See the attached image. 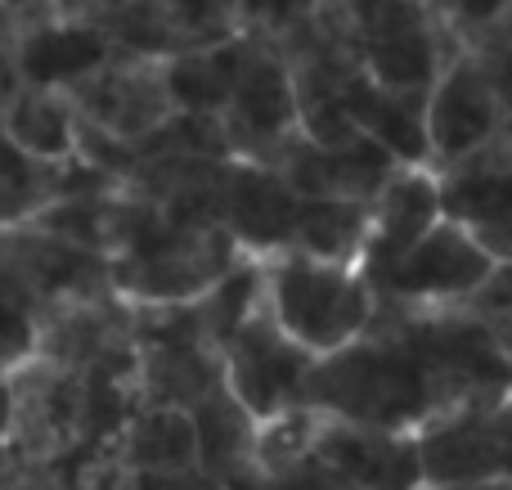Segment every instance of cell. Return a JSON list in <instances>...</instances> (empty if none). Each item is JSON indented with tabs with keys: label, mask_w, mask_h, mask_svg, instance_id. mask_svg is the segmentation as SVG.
I'll list each match as a JSON object with an SVG mask.
<instances>
[{
	"label": "cell",
	"mask_w": 512,
	"mask_h": 490,
	"mask_svg": "<svg viewBox=\"0 0 512 490\" xmlns=\"http://www.w3.org/2000/svg\"><path fill=\"white\" fill-rule=\"evenodd\" d=\"M261 302L283 338L315 360L364 338L378 315L355 261H324L306 252H274L261 261Z\"/></svg>",
	"instance_id": "cell-1"
},
{
	"label": "cell",
	"mask_w": 512,
	"mask_h": 490,
	"mask_svg": "<svg viewBox=\"0 0 512 490\" xmlns=\"http://www.w3.org/2000/svg\"><path fill=\"white\" fill-rule=\"evenodd\" d=\"M99 383L45 356L9 369V450L18 464H68L95 437Z\"/></svg>",
	"instance_id": "cell-2"
},
{
	"label": "cell",
	"mask_w": 512,
	"mask_h": 490,
	"mask_svg": "<svg viewBox=\"0 0 512 490\" xmlns=\"http://www.w3.org/2000/svg\"><path fill=\"white\" fill-rule=\"evenodd\" d=\"M495 266L499 261L472 234L441 216L414 248H405L387 270L369 279V293L378 315L450 311V306H468L495 275Z\"/></svg>",
	"instance_id": "cell-3"
},
{
	"label": "cell",
	"mask_w": 512,
	"mask_h": 490,
	"mask_svg": "<svg viewBox=\"0 0 512 490\" xmlns=\"http://www.w3.org/2000/svg\"><path fill=\"white\" fill-rule=\"evenodd\" d=\"M310 365H315V356H306L292 338H283L279 324L265 315V302L221 347V383L252 423H270L292 410H306Z\"/></svg>",
	"instance_id": "cell-4"
},
{
	"label": "cell",
	"mask_w": 512,
	"mask_h": 490,
	"mask_svg": "<svg viewBox=\"0 0 512 490\" xmlns=\"http://www.w3.org/2000/svg\"><path fill=\"white\" fill-rule=\"evenodd\" d=\"M221 131L234 162L270 167L274 153L297 135V86L279 45L243 36V63L221 108Z\"/></svg>",
	"instance_id": "cell-5"
},
{
	"label": "cell",
	"mask_w": 512,
	"mask_h": 490,
	"mask_svg": "<svg viewBox=\"0 0 512 490\" xmlns=\"http://www.w3.org/2000/svg\"><path fill=\"white\" fill-rule=\"evenodd\" d=\"M63 99H68L72 113L90 131L108 135V140L126 144V149L149 144L176 117L162 59H126V54H113L108 63L90 68L86 77L68 81Z\"/></svg>",
	"instance_id": "cell-6"
},
{
	"label": "cell",
	"mask_w": 512,
	"mask_h": 490,
	"mask_svg": "<svg viewBox=\"0 0 512 490\" xmlns=\"http://www.w3.org/2000/svg\"><path fill=\"white\" fill-rule=\"evenodd\" d=\"M432 171L445 221L472 234L499 266L512 261V135Z\"/></svg>",
	"instance_id": "cell-7"
},
{
	"label": "cell",
	"mask_w": 512,
	"mask_h": 490,
	"mask_svg": "<svg viewBox=\"0 0 512 490\" xmlns=\"http://www.w3.org/2000/svg\"><path fill=\"white\" fill-rule=\"evenodd\" d=\"M508 135V108L468 50L450 54L427 90V167L486 149Z\"/></svg>",
	"instance_id": "cell-8"
},
{
	"label": "cell",
	"mask_w": 512,
	"mask_h": 490,
	"mask_svg": "<svg viewBox=\"0 0 512 490\" xmlns=\"http://www.w3.org/2000/svg\"><path fill=\"white\" fill-rule=\"evenodd\" d=\"M0 266L32 293L36 311H41V306L90 302V297L113 293L108 257H99V252H90V248H77V243L41 230L36 221L0 230Z\"/></svg>",
	"instance_id": "cell-9"
},
{
	"label": "cell",
	"mask_w": 512,
	"mask_h": 490,
	"mask_svg": "<svg viewBox=\"0 0 512 490\" xmlns=\"http://www.w3.org/2000/svg\"><path fill=\"white\" fill-rule=\"evenodd\" d=\"M310 455L337 477L342 490H427L418 437L409 432L360 428L319 414V432Z\"/></svg>",
	"instance_id": "cell-10"
},
{
	"label": "cell",
	"mask_w": 512,
	"mask_h": 490,
	"mask_svg": "<svg viewBox=\"0 0 512 490\" xmlns=\"http://www.w3.org/2000/svg\"><path fill=\"white\" fill-rule=\"evenodd\" d=\"M441 221V198H436L432 167H396L391 180L369 203V234L360 248V275L369 284L378 270H387L405 248H414L432 225Z\"/></svg>",
	"instance_id": "cell-11"
},
{
	"label": "cell",
	"mask_w": 512,
	"mask_h": 490,
	"mask_svg": "<svg viewBox=\"0 0 512 490\" xmlns=\"http://www.w3.org/2000/svg\"><path fill=\"white\" fill-rule=\"evenodd\" d=\"M108 185H126V180H113L104 171L86 167V162H41L32 153H23L5 131H0V230H14V225H27L54 207L59 198L72 194H95V189Z\"/></svg>",
	"instance_id": "cell-12"
},
{
	"label": "cell",
	"mask_w": 512,
	"mask_h": 490,
	"mask_svg": "<svg viewBox=\"0 0 512 490\" xmlns=\"http://www.w3.org/2000/svg\"><path fill=\"white\" fill-rule=\"evenodd\" d=\"M113 59L108 41L90 27L72 23L63 14H50L45 23L23 32V81L27 86H50L63 90L68 81L86 77L90 68Z\"/></svg>",
	"instance_id": "cell-13"
},
{
	"label": "cell",
	"mask_w": 512,
	"mask_h": 490,
	"mask_svg": "<svg viewBox=\"0 0 512 490\" xmlns=\"http://www.w3.org/2000/svg\"><path fill=\"white\" fill-rule=\"evenodd\" d=\"M0 131L23 153L41 162H72L77 158V113L63 99V90L23 86L0 108Z\"/></svg>",
	"instance_id": "cell-14"
},
{
	"label": "cell",
	"mask_w": 512,
	"mask_h": 490,
	"mask_svg": "<svg viewBox=\"0 0 512 490\" xmlns=\"http://www.w3.org/2000/svg\"><path fill=\"white\" fill-rule=\"evenodd\" d=\"M243 63V36L234 32L230 41L203 45V50H185L176 59H162L167 72V90L176 113H203V117H221L225 99L234 90Z\"/></svg>",
	"instance_id": "cell-15"
},
{
	"label": "cell",
	"mask_w": 512,
	"mask_h": 490,
	"mask_svg": "<svg viewBox=\"0 0 512 490\" xmlns=\"http://www.w3.org/2000/svg\"><path fill=\"white\" fill-rule=\"evenodd\" d=\"M364 234H369V203L351 198H301L297 234L288 252L324 261H360Z\"/></svg>",
	"instance_id": "cell-16"
},
{
	"label": "cell",
	"mask_w": 512,
	"mask_h": 490,
	"mask_svg": "<svg viewBox=\"0 0 512 490\" xmlns=\"http://www.w3.org/2000/svg\"><path fill=\"white\" fill-rule=\"evenodd\" d=\"M319 0H239L234 5V32L265 45H288L306 27H315Z\"/></svg>",
	"instance_id": "cell-17"
},
{
	"label": "cell",
	"mask_w": 512,
	"mask_h": 490,
	"mask_svg": "<svg viewBox=\"0 0 512 490\" xmlns=\"http://www.w3.org/2000/svg\"><path fill=\"white\" fill-rule=\"evenodd\" d=\"M36 356V302L5 266H0V374Z\"/></svg>",
	"instance_id": "cell-18"
},
{
	"label": "cell",
	"mask_w": 512,
	"mask_h": 490,
	"mask_svg": "<svg viewBox=\"0 0 512 490\" xmlns=\"http://www.w3.org/2000/svg\"><path fill=\"white\" fill-rule=\"evenodd\" d=\"M427 5L454 50H468L481 36L508 27V0H427Z\"/></svg>",
	"instance_id": "cell-19"
},
{
	"label": "cell",
	"mask_w": 512,
	"mask_h": 490,
	"mask_svg": "<svg viewBox=\"0 0 512 490\" xmlns=\"http://www.w3.org/2000/svg\"><path fill=\"white\" fill-rule=\"evenodd\" d=\"M23 27L0 9V108L23 90Z\"/></svg>",
	"instance_id": "cell-20"
},
{
	"label": "cell",
	"mask_w": 512,
	"mask_h": 490,
	"mask_svg": "<svg viewBox=\"0 0 512 490\" xmlns=\"http://www.w3.org/2000/svg\"><path fill=\"white\" fill-rule=\"evenodd\" d=\"M54 5H59V0H0V9H5L23 32L27 27H36V23H45V18L54 14Z\"/></svg>",
	"instance_id": "cell-21"
},
{
	"label": "cell",
	"mask_w": 512,
	"mask_h": 490,
	"mask_svg": "<svg viewBox=\"0 0 512 490\" xmlns=\"http://www.w3.org/2000/svg\"><path fill=\"white\" fill-rule=\"evenodd\" d=\"M0 441L9 446V374H0Z\"/></svg>",
	"instance_id": "cell-22"
},
{
	"label": "cell",
	"mask_w": 512,
	"mask_h": 490,
	"mask_svg": "<svg viewBox=\"0 0 512 490\" xmlns=\"http://www.w3.org/2000/svg\"><path fill=\"white\" fill-rule=\"evenodd\" d=\"M9 473H14V450L0 441V490H5V482H9Z\"/></svg>",
	"instance_id": "cell-23"
},
{
	"label": "cell",
	"mask_w": 512,
	"mask_h": 490,
	"mask_svg": "<svg viewBox=\"0 0 512 490\" xmlns=\"http://www.w3.org/2000/svg\"><path fill=\"white\" fill-rule=\"evenodd\" d=\"M508 32H512V0H508Z\"/></svg>",
	"instance_id": "cell-24"
}]
</instances>
